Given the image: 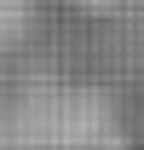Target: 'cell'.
Segmentation results:
<instances>
[{
    "label": "cell",
    "instance_id": "cell-1",
    "mask_svg": "<svg viewBox=\"0 0 144 150\" xmlns=\"http://www.w3.org/2000/svg\"><path fill=\"white\" fill-rule=\"evenodd\" d=\"M0 150H121V133L98 93L35 81L0 104Z\"/></svg>",
    "mask_w": 144,
    "mask_h": 150
}]
</instances>
